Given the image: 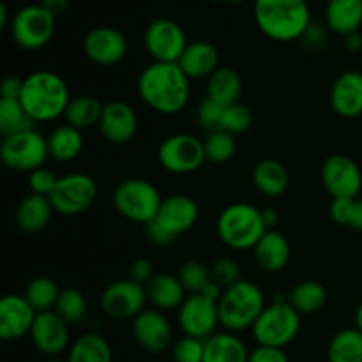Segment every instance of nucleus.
I'll return each instance as SVG.
<instances>
[{
    "label": "nucleus",
    "mask_w": 362,
    "mask_h": 362,
    "mask_svg": "<svg viewBox=\"0 0 362 362\" xmlns=\"http://www.w3.org/2000/svg\"><path fill=\"white\" fill-rule=\"evenodd\" d=\"M253 338L260 346L285 349L300 331V313L281 296L276 297L253 325Z\"/></svg>",
    "instance_id": "6"
},
{
    "label": "nucleus",
    "mask_w": 362,
    "mask_h": 362,
    "mask_svg": "<svg viewBox=\"0 0 362 362\" xmlns=\"http://www.w3.org/2000/svg\"><path fill=\"white\" fill-rule=\"evenodd\" d=\"M211 276L212 281L218 283L223 290L230 288L235 283H239L240 279V267L233 258H219L218 262H214V265L211 267Z\"/></svg>",
    "instance_id": "43"
},
{
    "label": "nucleus",
    "mask_w": 362,
    "mask_h": 362,
    "mask_svg": "<svg viewBox=\"0 0 362 362\" xmlns=\"http://www.w3.org/2000/svg\"><path fill=\"white\" fill-rule=\"evenodd\" d=\"M60 292L62 290L59 288V285L52 278L41 276V278H35L28 283L23 292V297L37 313H45V311L55 310Z\"/></svg>",
    "instance_id": "36"
},
{
    "label": "nucleus",
    "mask_w": 362,
    "mask_h": 362,
    "mask_svg": "<svg viewBox=\"0 0 362 362\" xmlns=\"http://www.w3.org/2000/svg\"><path fill=\"white\" fill-rule=\"evenodd\" d=\"M158 159L166 172L175 175L197 172L207 161L204 141L189 133H175L166 136L158 148Z\"/></svg>",
    "instance_id": "10"
},
{
    "label": "nucleus",
    "mask_w": 362,
    "mask_h": 362,
    "mask_svg": "<svg viewBox=\"0 0 362 362\" xmlns=\"http://www.w3.org/2000/svg\"><path fill=\"white\" fill-rule=\"evenodd\" d=\"M253 124V112H251L250 106H246L244 103H235V105L225 106L221 117V127L219 131H226L230 134H243Z\"/></svg>",
    "instance_id": "41"
},
{
    "label": "nucleus",
    "mask_w": 362,
    "mask_h": 362,
    "mask_svg": "<svg viewBox=\"0 0 362 362\" xmlns=\"http://www.w3.org/2000/svg\"><path fill=\"white\" fill-rule=\"evenodd\" d=\"M113 352L108 339L98 332H85L73 341L67 362H112Z\"/></svg>",
    "instance_id": "32"
},
{
    "label": "nucleus",
    "mask_w": 362,
    "mask_h": 362,
    "mask_svg": "<svg viewBox=\"0 0 362 362\" xmlns=\"http://www.w3.org/2000/svg\"><path fill=\"white\" fill-rule=\"evenodd\" d=\"M32 129H35V122L27 115L20 99L0 98V133L4 138Z\"/></svg>",
    "instance_id": "37"
},
{
    "label": "nucleus",
    "mask_w": 362,
    "mask_h": 362,
    "mask_svg": "<svg viewBox=\"0 0 362 362\" xmlns=\"http://www.w3.org/2000/svg\"><path fill=\"white\" fill-rule=\"evenodd\" d=\"M145 233H147V239L151 240L154 246H159V247L170 246V244L175 243V239H177V237H173L168 230L163 228V226L159 225L156 219L145 225Z\"/></svg>",
    "instance_id": "48"
},
{
    "label": "nucleus",
    "mask_w": 362,
    "mask_h": 362,
    "mask_svg": "<svg viewBox=\"0 0 362 362\" xmlns=\"http://www.w3.org/2000/svg\"><path fill=\"white\" fill-rule=\"evenodd\" d=\"M329 362H362V332L359 329H343L327 350Z\"/></svg>",
    "instance_id": "35"
},
{
    "label": "nucleus",
    "mask_w": 362,
    "mask_h": 362,
    "mask_svg": "<svg viewBox=\"0 0 362 362\" xmlns=\"http://www.w3.org/2000/svg\"><path fill=\"white\" fill-rule=\"evenodd\" d=\"M55 34V16L39 4L25 6L11 20V35L27 52L41 49Z\"/></svg>",
    "instance_id": "9"
},
{
    "label": "nucleus",
    "mask_w": 362,
    "mask_h": 362,
    "mask_svg": "<svg viewBox=\"0 0 362 362\" xmlns=\"http://www.w3.org/2000/svg\"><path fill=\"white\" fill-rule=\"evenodd\" d=\"M69 324L62 320L55 311L37 313L30 339L37 352L46 357H59L69 349Z\"/></svg>",
    "instance_id": "18"
},
{
    "label": "nucleus",
    "mask_w": 362,
    "mask_h": 362,
    "mask_svg": "<svg viewBox=\"0 0 362 362\" xmlns=\"http://www.w3.org/2000/svg\"><path fill=\"white\" fill-rule=\"evenodd\" d=\"M7 23H9V13H7L6 4H0V28H7Z\"/></svg>",
    "instance_id": "57"
},
{
    "label": "nucleus",
    "mask_w": 362,
    "mask_h": 362,
    "mask_svg": "<svg viewBox=\"0 0 362 362\" xmlns=\"http://www.w3.org/2000/svg\"><path fill=\"white\" fill-rule=\"evenodd\" d=\"M331 106L343 119L362 115V73L345 71L336 78L331 88Z\"/></svg>",
    "instance_id": "22"
},
{
    "label": "nucleus",
    "mask_w": 362,
    "mask_h": 362,
    "mask_svg": "<svg viewBox=\"0 0 362 362\" xmlns=\"http://www.w3.org/2000/svg\"><path fill=\"white\" fill-rule=\"evenodd\" d=\"M69 2L71 0H39V6L45 7L48 13H52L57 18L69 7Z\"/></svg>",
    "instance_id": "52"
},
{
    "label": "nucleus",
    "mask_w": 362,
    "mask_h": 362,
    "mask_svg": "<svg viewBox=\"0 0 362 362\" xmlns=\"http://www.w3.org/2000/svg\"><path fill=\"white\" fill-rule=\"evenodd\" d=\"M98 197V184L90 175L81 172L59 177L55 189L49 194L53 211L62 216H80L90 209Z\"/></svg>",
    "instance_id": "11"
},
{
    "label": "nucleus",
    "mask_w": 362,
    "mask_h": 362,
    "mask_svg": "<svg viewBox=\"0 0 362 362\" xmlns=\"http://www.w3.org/2000/svg\"><path fill=\"white\" fill-rule=\"evenodd\" d=\"M288 303L300 315L318 313L325 306V303H327V290H325L322 283L308 279V281H303L293 286L288 296Z\"/></svg>",
    "instance_id": "34"
},
{
    "label": "nucleus",
    "mask_w": 362,
    "mask_h": 362,
    "mask_svg": "<svg viewBox=\"0 0 362 362\" xmlns=\"http://www.w3.org/2000/svg\"><path fill=\"white\" fill-rule=\"evenodd\" d=\"M265 306L267 304L260 286L247 279H240L239 283L226 288L219 299V325H223L228 332L253 329Z\"/></svg>",
    "instance_id": "5"
},
{
    "label": "nucleus",
    "mask_w": 362,
    "mask_h": 362,
    "mask_svg": "<svg viewBox=\"0 0 362 362\" xmlns=\"http://www.w3.org/2000/svg\"><path fill=\"white\" fill-rule=\"evenodd\" d=\"M112 204L115 211L127 221L147 225L158 218L163 198L158 187L148 180L127 179L115 187L112 194Z\"/></svg>",
    "instance_id": "7"
},
{
    "label": "nucleus",
    "mask_w": 362,
    "mask_h": 362,
    "mask_svg": "<svg viewBox=\"0 0 362 362\" xmlns=\"http://www.w3.org/2000/svg\"><path fill=\"white\" fill-rule=\"evenodd\" d=\"M52 214L53 205L48 197L28 193L18 204L16 212H14V221H16V226L21 232L34 235V233L42 232L48 226Z\"/></svg>",
    "instance_id": "25"
},
{
    "label": "nucleus",
    "mask_w": 362,
    "mask_h": 362,
    "mask_svg": "<svg viewBox=\"0 0 362 362\" xmlns=\"http://www.w3.org/2000/svg\"><path fill=\"white\" fill-rule=\"evenodd\" d=\"M247 362H288V357H286V354L281 349L258 345L253 352H250Z\"/></svg>",
    "instance_id": "50"
},
{
    "label": "nucleus",
    "mask_w": 362,
    "mask_h": 362,
    "mask_svg": "<svg viewBox=\"0 0 362 362\" xmlns=\"http://www.w3.org/2000/svg\"><path fill=\"white\" fill-rule=\"evenodd\" d=\"M21 90H23V80L16 76H7L0 83V95L2 99H20Z\"/></svg>",
    "instance_id": "51"
},
{
    "label": "nucleus",
    "mask_w": 362,
    "mask_h": 362,
    "mask_svg": "<svg viewBox=\"0 0 362 362\" xmlns=\"http://www.w3.org/2000/svg\"><path fill=\"white\" fill-rule=\"evenodd\" d=\"M205 339L184 336L173 345L172 356L175 362H204Z\"/></svg>",
    "instance_id": "42"
},
{
    "label": "nucleus",
    "mask_w": 362,
    "mask_h": 362,
    "mask_svg": "<svg viewBox=\"0 0 362 362\" xmlns=\"http://www.w3.org/2000/svg\"><path fill=\"white\" fill-rule=\"evenodd\" d=\"M46 144H48L49 158L59 163H69L81 154L85 141L80 129L69 126V124H64L49 133Z\"/></svg>",
    "instance_id": "30"
},
{
    "label": "nucleus",
    "mask_w": 362,
    "mask_h": 362,
    "mask_svg": "<svg viewBox=\"0 0 362 362\" xmlns=\"http://www.w3.org/2000/svg\"><path fill=\"white\" fill-rule=\"evenodd\" d=\"M177 322L184 336L198 339L211 338L219 325L218 303L207 299L202 293L187 296L182 306L177 310Z\"/></svg>",
    "instance_id": "15"
},
{
    "label": "nucleus",
    "mask_w": 362,
    "mask_h": 362,
    "mask_svg": "<svg viewBox=\"0 0 362 362\" xmlns=\"http://www.w3.org/2000/svg\"><path fill=\"white\" fill-rule=\"evenodd\" d=\"M127 39L119 28L95 27L85 35L83 52L90 62L98 66H115L127 55Z\"/></svg>",
    "instance_id": "16"
},
{
    "label": "nucleus",
    "mask_w": 362,
    "mask_h": 362,
    "mask_svg": "<svg viewBox=\"0 0 362 362\" xmlns=\"http://www.w3.org/2000/svg\"><path fill=\"white\" fill-rule=\"evenodd\" d=\"M243 94V78L232 67H219L207 80V95L221 106L235 105Z\"/></svg>",
    "instance_id": "31"
},
{
    "label": "nucleus",
    "mask_w": 362,
    "mask_h": 362,
    "mask_svg": "<svg viewBox=\"0 0 362 362\" xmlns=\"http://www.w3.org/2000/svg\"><path fill=\"white\" fill-rule=\"evenodd\" d=\"M255 262L264 272L274 274L283 271L290 262L288 239L278 230H267L253 247Z\"/></svg>",
    "instance_id": "24"
},
{
    "label": "nucleus",
    "mask_w": 362,
    "mask_h": 362,
    "mask_svg": "<svg viewBox=\"0 0 362 362\" xmlns=\"http://www.w3.org/2000/svg\"><path fill=\"white\" fill-rule=\"evenodd\" d=\"M322 184L332 200H354L362 189V172L356 161L346 154H332L320 170Z\"/></svg>",
    "instance_id": "13"
},
{
    "label": "nucleus",
    "mask_w": 362,
    "mask_h": 362,
    "mask_svg": "<svg viewBox=\"0 0 362 362\" xmlns=\"http://www.w3.org/2000/svg\"><path fill=\"white\" fill-rule=\"evenodd\" d=\"M356 200V198H354ZM354 200H332L331 204V219L339 226H350V218H352Z\"/></svg>",
    "instance_id": "49"
},
{
    "label": "nucleus",
    "mask_w": 362,
    "mask_h": 362,
    "mask_svg": "<svg viewBox=\"0 0 362 362\" xmlns=\"http://www.w3.org/2000/svg\"><path fill=\"white\" fill-rule=\"evenodd\" d=\"M57 182H59V177L48 168H37L32 173H28V186H30V193L41 194V197H48L55 189Z\"/></svg>",
    "instance_id": "45"
},
{
    "label": "nucleus",
    "mask_w": 362,
    "mask_h": 362,
    "mask_svg": "<svg viewBox=\"0 0 362 362\" xmlns=\"http://www.w3.org/2000/svg\"><path fill=\"white\" fill-rule=\"evenodd\" d=\"M154 265L147 258H136L133 264L129 265V279L138 283L141 286H147L151 279L154 278Z\"/></svg>",
    "instance_id": "46"
},
{
    "label": "nucleus",
    "mask_w": 362,
    "mask_h": 362,
    "mask_svg": "<svg viewBox=\"0 0 362 362\" xmlns=\"http://www.w3.org/2000/svg\"><path fill=\"white\" fill-rule=\"evenodd\" d=\"M325 25L331 32L349 35L362 25V0H329L325 6Z\"/></svg>",
    "instance_id": "26"
},
{
    "label": "nucleus",
    "mask_w": 362,
    "mask_h": 362,
    "mask_svg": "<svg viewBox=\"0 0 362 362\" xmlns=\"http://www.w3.org/2000/svg\"><path fill=\"white\" fill-rule=\"evenodd\" d=\"M145 290H147L148 303L154 306V310L159 311L179 310L186 300V296H184L186 290L177 276L156 274L145 286Z\"/></svg>",
    "instance_id": "27"
},
{
    "label": "nucleus",
    "mask_w": 362,
    "mask_h": 362,
    "mask_svg": "<svg viewBox=\"0 0 362 362\" xmlns=\"http://www.w3.org/2000/svg\"><path fill=\"white\" fill-rule=\"evenodd\" d=\"M218 237L226 247L235 251L253 250L258 240L267 232L262 209L251 204L237 202L221 211L218 218Z\"/></svg>",
    "instance_id": "4"
},
{
    "label": "nucleus",
    "mask_w": 362,
    "mask_h": 362,
    "mask_svg": "<svg viewBox=\"0 0 362 362\" xmlns=\"http://www.w3.org/2000/svg\"><path fill=\"white\" fill-rule=\"evenodd\" d=\"M141 101L161 115H177L189 103L191 85L177 62H152L138 76Z\"/></svg>",
    "instance_id": "1"
},
{
    "label": "nucleus",
    "mask_w": 362,
    "mask_h": 362,
    "mask_svg": "<svg viewBox=\"0 0 362 362\" xmlns=\"http://www.w3.org/2000/svg\"><path fill=\"white\" fill-rule=\"evenodd\" d=\"M133 338L145 352L161 354L172 345L173 331L163 311L144 310L133 318Z\"/></svg>",
    "instance_id": "17"
},
{
    "label": "nucleus",
    "mask_w": 362,
    "mask_h": 362,
    "mask_svg": "<svg viewBox=\"0 0 362 362\" xmlns=\"http://www.w3.org/2000/svg\"><path fill=\"white\" fill-rule=\"evenodd\" d=\"M349 228H354V230H357V232H362V198H356V200H354L352 218H350Z\"/></svg>",
    "instance_id": "53"
},
{
    "label": "nucleus",
    "mask_w": 362,
    "mask_h": 362,
    "mask_svg": "<svg viewBox=\"0 0 362 362\" xmlns=\"http://www.w3.org/2000/svg\"><path fill=\"white\" fill-rule=\"evenodd\" d=\"M145 286L127 279H117L110 283L101 293V310L113 320L136 318L145 310L147 303Z\"/></svg>",
    "instance_id": "14"
},
{
    "label": "nucleus",
    "mask_w": 362,
    "mask_h": 362,
    "mask_svg": "<svg viewBox=\"0 0 362 362\" xmlns=\"http://www.w3.org/2000/svg\"><path fill=\"white\" fill-rule=\"evenodd\" d=\"M253 186L258 193L269 198H278L286 193L290 184L288 172L285 166L276 159H264L253 168Z\"/></svg>",
    "instance_id": "29"
},
{
    "label": "nucleus",
    "mask_w": 362,
    "mask_h": 362,
    "mask_svg": "<svg viewBox=\"0 0 362 362\" xmlns=\"http://www.w3.org/2000/svg\"><path fill=\"white\" fill-rule=\"evenodd\" d=\"M103 110H105V105L95 95H76L67 105L64 119H66V124H69V126L85 131L94 126H99Z\"/></svg>",
    "instance_id": "33"
},
{
    "label": "nucleus",
    "mask_w": 362,
    "mask_h": 362,
    "mask_svg": "<svg viewBox=\"0 0 362 362\" xmlns=\"http://www.w3.org/2000/svg\"><path fill=\"white\" fill-rule=\"evenodd\" d=\"M204 148L205 158H207L209 163L223 165V163L230 161V159L235 156V136L226 133V131H214V133H209L207 138L204 140Z\"/></svg>",
    "instance_id": "39"
},
{
    "label": "nucleus",
    "mask_w": 362,
    "mask_h": 362,
    "mask_svg": "<svg viewBox=\"0 0 362 362\" xmlns=\"http://www.w3.org/2000/svg\"><path fill=\"white\" fill-rule=\"evenodd\" d=\"M45 362H67V361L59 359V357H48V359H46Z\"/></svg>",
    "instance_id": "59"
},
{
    "label": "nucleus",
    "mask_w": 362,
    "mask_h": 362,
    "mask_svg": "<svg viewBox=\"0 0 362 362\" xmlns=\"http://www.w3.org/2000/svg\"><path fill=\"white\" fill-rule=\"evenodd\" d=\"M177 64L189 80H209L219 69V53L212 42L193 41Z\"/></svg>",
    "instance_id": "23"
},
{
    "label": "nucleus",
    "mask_w": 362,
    "mask_h": 362,
    "mask_svg": "<svg viewBox=\"0 0 362 362\" xmlns=\"http://www.w3.org/2000/svg\"><path fill=\"white\" fill-rule=\"evenodd\" d=\"M211 2H221V0H211Z\"/></svg>",
    "instance_id": "61"
},
{
    "label": "nucleus",
    "mask_w": 362,
    "mask_h": 362,
    "mask_svg": "<svg viewBox=\"0 0 362 362\" xmlns=\"http://www.w3.org/2000/svg\"><path fill=\"white\" fill-rule=\"evenodd\" d=\"M144 42L154 62H179L189 45L184 28L170 18L151 21L145 28Z\"/></svg>",
    "instance_id": "12"
},
{
    "label": "nucleus",
    "mask_w": 362,
    "mask_h": 362,
    "mask_svg": "<svg viewBox=\"0 0 362 362\" xmlns=\"http://www.w3.org/2000/svg\"><path fill=\"white\" fill-rule=\"evenodd\" d=\"M262 218H264V223H265V226H267V230H274V226L278 225V221H279L278 212L271 207L262 209Z\"/></svg>",
    "instance_id": "56"
},
{
    "label": "nucleus",
    "mask_w": 362,
    "mask_h": 362,
    "mask_svg": "<svg viewBox=\"0 0 362 362\" xmlns=\"http://www.w3.org/2000/svg\"><path fill=\"white\" fill-rule=\"evenodd\" d=\"M71 99L67 83L53 71H35L23 80L20 103L35 124L64 117Z\"/></svg>",
    "instance_id": "2"
},
{
    "label": "nucleus",
    "mask_w": 362,
    "mask_h": 362,
    "mask_svg": "<svg viewBox=\"0 0 362 362\" xmlns=\"http://www.w3.org/2000/svg\"><path fill=\"white\" fill-rule=\"evenodd\" d=\"M223 292H225V290H223L221 286L218 285V283L211 281L207 286H205L204 290H202V296L207 297V299H211V300H214V303H219V299H221Z\"/></svg>",
    "instance_id": "54"
},
{
    "label": "nucleus",
    "mask_w": 362,
    "mask_h": 362,
    "mask_svg": "<svg viewBox=\"0 0 362 362\" xmlns=\"http://www.w3.org/2000/svg\"><path fill=\"white\" fill-rule=\"evenodd\" d=\"M177 278L182 283L184 290L189 292L191 296H193V293H202V290L212 281L211 269L197 260H189L186 262V264L180 265Z\"/></svg>",
    "instance_id": "40"
},
{
    "label": "nucleus",
    "mask_w": 362,
    "mask_h": 362,
    "mask_svg": "<svg viewBox=\"0 0 362 362\" xmlns=\"http://www.w3.org/2000/svg\"><path fill=\"white\" fill-rule=\"evenodd\" d=\"M57 315L62 318L66 324L76 325L87 315V299H85L83 293L76 288H66L60 292L59 300H57L55 306Z\"/></svg>",
    "instance_id": "38"
},
{
    "label": "nucleus",
    "mask_w": 362,
    "mask_h": 362,
    "mask_svg": "<svg viewBox=\"0 0 362 362\" xmlns=\"http://www.w3.org/2000/svg\"><path fill=\"white\" fill-rule=\"evenodd\" d=\"M223 110H225V106L218 105V103H214L212 99L205 98L197 108V122L200 124L202 129H205L207 133L219 131V127H221Z\"/></svg>",
    "instance_id": "44"
},
{
    "label": "nucleus",
    "mask_w": 362,
    "mask_h": 362,
    "mask_svg": "<svg viewBox=\"0 0 362 362\" xmlns=\"http://www.w3.org/2000/svg\"><path fill=\"white\" fill-rule=\"evenodd\" d=\"M0 158L9 170L32 173L34 170L42 168L46 159L49 158L48 144L46 138L35 129L11 134L2 140Z\"/></svg>",
    "instance_id": "8"
},
{
    "label": "nucleus",
    "mask_w": 362,
    "mask_h": 362,
    "mask_svg": "<svg viewBox=\"0 0 362 362\" xmlns=\"http://www.w3.org/2000/svg\"><path fill=\"white\" fill-rule=\"evenodd\" d=\"M226 2H232V4H240V2H246V0H226Z\"/></svg>",
    "instance_id": "60"
},
{
    "label": "nucleus",
    "mask_w": 362,
    "mask_h": 362,
    "mask_svg": "<svg viewBox=\"0 0 362 362\" xmlns=\"http://www.w3.org/2000/svg\"><path fill=\"white\" fill-rule=\"evenodd\" d=\"M198 216H200V209L193 198L187 194H172L168 198H163L156 221L163 228L168 230L173 237H179L197 225Z\"/></svg>",
    "instance_id": "21"
},
{
    "label": "nucleus",
    "mask_w": 362,
    "mask_h": 362,
    "mask_svg": "<svg viewBox=\"0 0 362 362\" xmlns=\"http://www.w3.org/2000/svg\"><path fill=\"white\" fill-rule=\"evenodd\" d=\"M356 329H359L362 332V303L357 308V313H356Z\"/></svg>",
    "instance_id": "58"
},
{
    "label": "nucleus",
    "mask_w": 362,
    "mask_h": 362,
    "mask_svg": "<svg viewBox=\"0 0 362 362\" xmlns=\"http://www.w3.org/2000/svg\"><path fill=\"white\" fill-rule=\"evenodd\" d=\"M345 48L349 52H361L362 49V34L354 32V34L345 35Z\"/></svg>",
    "instance_id": "55"
},
{
    "label": "nucleus",
    "mask_w": 362,
    "mask_h": 362,
    "mask_svg": "<svg viewBox=\"0 0 362 362\" xmlns=\"http://www.w3.org/2000/svg\"><path fill=\"white\" fill-rule=\"evenodd\" d=\"M37 311L23 296H6L0 300V338L18 341L30 334Z\"/></svg>",
    "instance_id": "19"
},
{
    "label": "nucleus",
    "mask_w": 362,
    "mask_h": 362,
    "mask_svg": "<svg viewBox=\"0 0 362 362\" xmlns=\"http://www.w3.org/2000/svg\"><path fill=\"white\" fill-rule=\"evenodd\" d=\"M255 21L269 39L297 41L311 25L308 0H255Z\"/></svg>",
    "instance_id": "3"
},
{
    "label": "nucleus",
    "mask_w": 362,
    "mask_h": 362,
    "mask_svg": "<svg viewBox=\"0 0 362 362\" xmlns=\"http://www.w3.org/2000/svg\"><path fill=\"white\" fill-rule=\"evenodd\" d=\"M99 131L106 141L113 145H126L136 136L138 115L131 105L124 101H110L105 105L99 120Z\"/></svg>",
    "instance_id": "20"
},
{
    "label": "nucleus",
    "mask_w": 362,
    "mask_h": 362,
    "mask_svg": "<svg viewBox=\"0 0 362 362\" xmlns=\"http://www.w3.org/2000/svg\"><path fill=\"white\" fill-rule=\"evenodd\" d=\"M300 39H303V42L308 46V48L320 49L327 45V39H329L327 28H325L324 25L311 21V25L306 28V32H304Z\"/></svg>",
    "instance_id": "47"
},
{
    "label": "nucleus",
    "mask_w": 362,
    "mask_h": 362,
    "mask_svg": "<svg viewBox=\"0 0 362 362\" xmlns=\"http://www.w3.org/2000/svg\"><path fill=\"white\" fill-rule=\"evenodd\" d=\"M250 352L235 332H214L205 339L204 362H247Z\"/></svg>",
    "instance_id": "28"
}]
</instances>
